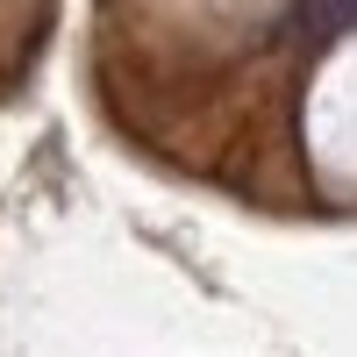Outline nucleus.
<instances>
[{
	"mask_svg": "<svg viewBox=\"0 0 357 357\" xmlns=\"http://www.w3.org/2000/svg\"><path fill=\"white\" fill-rule=\"evenodd\" d=\"M314 15H321V22H336V15H357V0H314Z\"/></svg>",
	"mask_w": 357,
	"mask_h": 357,
	"instance_id": "1",
	"label": "nucleus"
}]
</instances>
